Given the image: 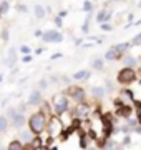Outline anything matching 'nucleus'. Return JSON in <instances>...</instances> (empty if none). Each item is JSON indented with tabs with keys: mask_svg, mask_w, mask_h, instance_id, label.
<instances>
[{
	"mask_svg": "<svg viewBox=\"0 0 141 150\" xmlns=\"http://www.w3.org/2000/svg\"><path fill=\"white\" fill-rule=\"evenodd\" d=\"M30 130H32L33 134H42L45 129V123H47V120H45V115L42 112L38 113H33L32 117H30Z\"/></svg>",
	"mask_w": 141,
	"mask_h": 150,
	"instance_id": "1",
	"label": "nucleus"
},
{
	"mask_svg": "<svg viewBox=\"0 0 141 150\" xmlns=\"http://www.w3.org/2000/svg\"><path fill=\"white\" fill-rule=\"evenodd\" d=\"M135 79H136V74H135V70L131 69V67H125L123 70H119V74H118V82L119 83H131Z\"/></svg>",
	"mask_w": 141,
	"mask_h": 150,
	"instance_id": "2",
	"label": "nucleus"
},
{
	"mask_svg": "<svg viewBox=\"0 0 141 150\" xmlns=\"http://www.w3.org/2000/svg\"><path fill=\"white\" fill-rule=\"evenodd\" d=\"M53 105H55V112L60 115V113H63L68 108V100H66L65 95H58V97H55Z\"/></svg>",
	"mask_w": 141,
	"mask_h": 150,
	"instance_id": "3",
	"label": "nucleus"
},
{
	"mask_svg": "<svg viewBox=\"0 0 141 150\" xmlns=\"http://www.w3.org/2000/svg\"><path fill=\"white\" fill-rule=\"evenodd\" d=\"M42 37H43L45 42H61L63 40L61 33L55 32V30H48L47 33H42Z\"/></svg>",
	"mask_w": 141,
	"mask_h": 150,
	"instance_id": "4",
	"label": "nucleus"
},
{
	"mask_svg": "<svg viewBox=\"0 0 141 150\" xmlns=\"http://www.w3.org/2000/svg\"><path fill=\"white\" fill-rule=\"evenodd\" d=\"M70 95L73 97L75 100H78V102H83V100H85V92H83V88H80V87L70 88Z\"/></svg>",
	"mask_w": 141,
	"mask_h": 150,
	"instance_id": "5",
	"label": "nucleus"
},
{
	"mask_svg": "<svg viewBox=\"0 0 141 150\" xmlns=\"http://www.w3.org/2000/svg\"><path fill=\"white\" fill-rule=\"evenodd\" d=\"M61 132V123L58 122V118H53L50 122V135H58Z\"/></svg>",
	"mask_w": 141,
	"mask_h": 150,
	"instance_id": "6",
	"label": "nucleus"
},
{
	"mask_svg": "<svg viewBox=\"0 0 141 150\" xmlns=\"http://www.w3.org/2000/svg\"><path fill=\"white\" fill-rule=\"evenodd\" d=\"M119 57H121V54H119L116 48H110L108 52H106V55H105V59L106 60H119Z\"/></svg>",
	"mask_w": 141,
	"mask_h": 150,
	"instance_id": "7",
	"label": "nucleus"
},
{
	"mask_svg": "<svg viewBox=\"0 0 141 150\" xmlns=\"http://www.w3.org/2000/svg\"><path fill=\"white\" fill-rule=\"evenodd\" d=\"M87 112H88V107H87V105H83V103H80V105L75 108V115H76V117H85Z\"/></svg>",
	"mask_w": 141,
	"mask_h": 150,
	"instance_id": "8",
	"label": "nucleus"
},
{
	"mask_svg": "<svg viewBox=\"0 0 141 150\" xmlns=\"http://www.w3.org/2000/svg\"><path fill=\"white\" fill-rule=\"evenodd\" d=\"M110 17H111V12H106V10H101L100 13H98V22L100 23H103V22H106V20H110Z\"/></svg>",
	"mask_w": 141,
	"mask_h": 150,
	"instance_id": "9",
	"label": "nucleus"
},
{
	"mask_svg": "<svg viewBox=\"0 0 141 150\" xmlns=\"http://www.w3.org/2000/svg\"><path fill=\"white\" fill-rule=\"evenodd\" d=\"M40 100H42V95H40V92L35 90L30 93V98H28V102L30 103H40Z\"/></svg>",
	"mask_w": 141,
	"mask_h": 150,
	"instance_id": "10",
	"label": "nucleus"
},
{
	"mask_svg": "<svg viewBox=\"0 0 141 150\" xmlns=\"http://www.w3.org/2000/svg\"><path fill=\"white\" fill-rule=\"evenodd\" d=\"M88 77H90V72L88 70H80V72L73 74V79L75 80H83V79H88Z\"/></svg>",
	"mask_w": 141,
	"mask_h": 150,
	"instance_id": "11",
	"label": "nucleus"
},
{
	"mask_svg": "<svg viewBox=\"0 0 141 150\" xmlns=\"http://www.w3.org/2000/svg\"><path fill=\"white\" fill-rule=\"evenodd\" d=\"M91 93H93L95 97H98V98H101V97L105 95V90L101 88V87H93V88H91Z\"/></svg>",
	"mask_w": 141,
	"mask_h": 150,
	"instance_id": "12",
	"label": "nucleus"
},
{
	"mask_svg": "<svg viewBox=\"0 0 141 150\" xmlns=\"http://www.w3.org/2000/svg\"><path fill=\"white\" fill-rule=\"evenodd\" d=\"M12 118H13V125H15V127H20V125L23 123V117L22 115H18V113H13Z\"/></svg>",
	"mask_w": 141,
	"mask_h": 150,
	"instance_id": "13",
	"label": "nucleus"
},
{
	"mask_svg": "<svg viewBox=\"0 0 141 150\" xmlns=\"http://www.w3.org/2000/svg\"><path fill=\"white\" fill-rule=\"evenodd\" d=\"M114 48L118 50L119 54H125L126 50L130 48V43H118V45H114Z\"/></svg>",
	"mask_w": 141,
	"mask_h": 150,
	"instance_id": "14",
	"label": "nucleus"
},
{
	"mask_svg": "<svg viewBox=\"0 0 141 150\" xmlns=\"http://www.w3.org/2000/svg\"><path fill=\"white\" fill-rule=\"evenodd\" d=\"M123 62H125V65H126V67H135V65L138 64L135 57H125V60H123Z\"/></svg>",
	"mask_w": 141,
	"mask_h": 150,
	"instance_id": "15",
	"label": "nucleus"
},
{
	"mask_svg": "<svg viewBox=\"0 0 141 150\" xmlns=\"http://www.w3.org/2000/svg\"><path fill=\"white\" fill-rule=\"evenodd\" d=\"M35 15H37V18H43L45 17V10L42 5H37L35 7Z\"/></svg>",
	"mask_w": 141,
	"mask_h": 150,
	"instance_id": "16",
	"label": "nucleus"
},
{
	"mask_svg": "<svg viewBox=\"0 0 141 150\" xmlns=\"http://www.w3.org/2000/svg\"><path fill=\"white\" fill-rule=\"evenodd\" d=\"M105 147H106V149H119V147H121V144H116V142L106 140V142H105Z\"/></svg>",
	"mask_w": 141,
	"mask_h": 150,
	"instance_id": "17",
	"label": "nucleus"
},
{
	"mask_svg": "<svg viewBox=\"0 0 141 150\" xmlns=\"http://www.w3.org/2000/svg\"><path fill=\"white\" fill-rule=\"evenodd\" d=\"M7 127H8V122H7L5 117H0V132H5Z\"/></svg>",
	"mask_w": 141,
	"mask_h": 150,
	"instance_id": "18",
	"label": "nucleus"
},
{
	"mask_svg": "<svg viewBox=\"0 0 141 150\" xmlns=\"http://www.w3.org/2000/svg\"><path fill=\"white\" fill-rule=\"evenodd\" d=\"M93 65V69H103V60H100V59H95L91 62Z\"/></svg>",
	"mask_w": 141,
	"mask_h": 150,
	"instance_id": "19",
	"label": "nucleus"
},
{
	"mask_svg": "<svg viewBox=\"0 0 141 150\" xmlns=\"http://www.w3.org/2000/svg\"><path fill=\"white\" fill-rule=\"evenodd\" d=\"M83 10H85V12H91V10H93V5H91V2H88V0H87V2L83 4Z\"/></svg>",
	"mask_w": 141,
	"mask_h": 150,
	"instance_id": "20",
	"label": "nucleus"
},
{
	"mask_svg": "<svg viewBox=\"0 0 141 150\" xmlns=\"http://www.w3.org/2000/svg\"><path fill=\"white\" fill-rule=\"evenodd\" d=\"M135 107H136V110H138V118H140V123H141V102L135 100Z\"/></svg>",
	"mask_w": 141,
	"mask_h": 150,
	"instance_id": "21",
	"label": "nucleus"
},
{
	"mask_svg": "<svg viewBox=\"0 0 141 150\" xmlns=\"http://www.w3.org/2000/svg\"><path fill=\"white\" fill-rule=\"evenodd\" d=\"M140 43H141V33L140 35H136V37L131 40V45H140Z\"/></svg>",
	"mask_w": 141,
	"mask_h": 150,
	"instance_id": "22",
	"label": "nucleus"
},
{
	"mask_svg": "<svg viewBox=\"0 0 141 150\" xmlns=\"http://www.w3.org/2000/svg\"><path fill=\"white\" fill-rule=\"evenodd\" d=\"M8 149H22V144H20V142H12V144L8 145Z\"/></svg>",
	"mask_w": 141,
	"mask_h": 150,
	"instance_id": "23",
	"label": "nucleus"
},
{
	"mask_svg": "<svg viewBox=\"0 0 141 150\" xmlns=\"http://www.w3.org/2000/svg\"><path fill=\"white\" fill-rule=\"evenodd\" d=\"M7 10H8V4H7V2H3V4L0 5V13H3V12H7Z\"/></svg>",
	"mask_w": 141,
	"mask_h": 150,
	"instance_id": "24",
	"label": "nucleus"
},
{
	"mask_svg": "<svg viewBox=\"0 0 141 150\" xmlns=\"http://www.w3.org/2000/svg\"><path fill=\"white\" fill-rule=\"evenodd\" d=\"M101 28H103L105 32H110V30H111V28H113V27H111L110 23H105V22H103V23H101Z\"/></svg>",
	"mask_w": 141,
	"mask_h": 150,
	"instance_id": "25",
	"label": "nucleus"
},
{
	"mask_svg": "<svg viewBox=\"0 0 141 150\" xmlns=\"http://www.w3.org/2000/svg\"><path fill=\"white\" fill-rule=\"evenodd\" d=\"M131 144V139L130 137H125V139H123V145H130Z\"/></svg>",
	"mask_w": 141,
	"mask_h": 150,
	"instance_id": "26",
	"label": "nucleus"
},
{
	"mask_svg": "<svg viewBox=\"0 0 141 150\" xmlns=\"http://www.w3.org/2000/svg\"><path fill=\"white\" fill-rule=\"evenodd\" d=\"M55 23H57L58 27H61V18H60V17H57V18H55Z\"/></svg>",
	"mask_w": 141,
	"mask_h": 150,
	"instance_id": "27",
	"label": "nucleus"
},
{
	"mask_svg": "<svg viewBox=\"0 0 141 150\" xmlns=\"http://www.w3.org/2000/svg\"><path fill=\"white\" fill-rule=\"evenodd\" d=\"M30 60H32V57H30V55H25V57H23V62H25V64H28Z\"/></svg>",
	"mask_w": 141,
	"mask_h": 150,
	"instance_id": "28",
	"label": "nucleus"
},
{
	"mask_svg": "<svg viewBox=\"0 0 141 150\" xmlns=\"http://www.w3.org/2000/svg\"><path fill=\"white\" fill-rule=\"evenodd\" d=\"M40 87L42 88H47V80H40Z\"/></svg>",
	"mask_w": 141,
	"mask_h": 150,
	"instance_id": "29",
	"label": "nucleus"
},
{
	"mask_svg": "<svg viewBox=\"0 0 141 150\" xmlns=\"http://www.w3.org/2000/svg\"><path fill=\"white\" fill-rule=\"evenodd\" d=\"M18 10H22V12H27V7H25V5H18Z\"/></svg>",
	"mask_w": 141,
	"mask_h": 150,
	"instance_id": "30",
	"label": "nucleus"
},
{
	"mask_svg": "<svg viewBox=\"0 0 141 150\" xmlns=\"http://www.w3.org/2000/svg\"><path fill=\"white\" fill-rule=\"evenodd\" d=\"M22 52H23V54H28V52H30V48H28V47H22Z\"/></svg>",
	"mask_w": 141,
	"mask_h": 150,
	"instance_id": "31",
	"label": "nucleus"
},
{
	"mask_svg": "<svg viewBox=\"0 0 141 150\" xmlns=\"http://www.w3.org/2000/svg\"><path fill=\"white\" fill-rule=\"evenodd\" d=\"M22 137H23L25 140H28V139H30V134H22Z\"/></svg>",
	"mask_w": 141,
	"mask_h": 150,
	"instance_id": "32",
	"label": "nucleus"
},
{
	"mask_svg": "<svg viewBox=\"0 0 141 150\" xmlns=\"http://www.w3.org/2000/svg\"><path fill=\"white\" fill-rule=\"evenodd\" d=\"M106 87H108V90H111V88H113V85H111V82H106Z\"/></svg>",
	"mask_w": 141,
	"mask_h": 150,
	"instance_id": "33",
	"label": "nucleus"
}]
</instances>
